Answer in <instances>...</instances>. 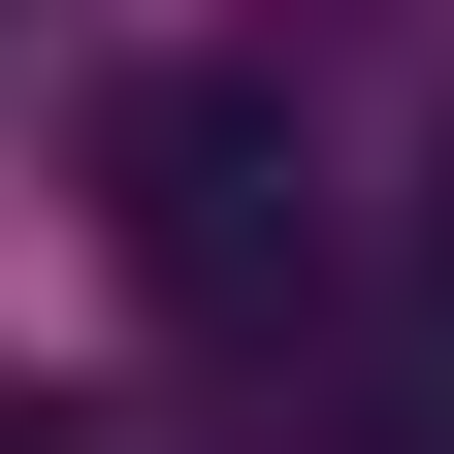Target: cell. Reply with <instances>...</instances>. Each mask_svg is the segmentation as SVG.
I'll use <instances>...</instances> for the list:
<instances>
[{
    "label": "cell",
    "instance_id": "6da1fadb",
    "mask_svg": "<svg viewBox=\"0 0 454 454\" xmlns=\"http://www.w3.org/2000/svg\"><path fill=\"white\" fill-rule=\"evenodd\" d=\"M98 227H130L162 325H293L325 293V130L260 66H130V98H98Z\"/></svg>",
    "mask_w": 454,
    "mask_h": 454
},
{
    "label": "cell",
    "instance_id": "3957f363",
    "mask_svg": "<svg viewBox=\"0 0 454 454\" xmlns=\"http://www.w3.org/2000/svg\"><path fill=\"white\" fill-rule=\"evenodd\" d=\"M0 454H98V422H0Z\"/></svg>",
    "mask_w": 454,
    "mask_h": 454
},
{
    "label": "cell",
    "instance_id": "7a4b0ae2",
    "mask_svg": "<svg viewBox=\"0 0 454 454\" xmlns=\"http://www.w3.org/2000/svg\"><path fill=\"white\" fill-rule=\"evenodd\" d=\"M422 293H454V162H422Z\"/></svg>",
    "mask_w": 454,
    "mask_h": 454
}]
</instances>
